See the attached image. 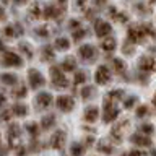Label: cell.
I'll use <instances>...</instances> for the list:
<instances>
[{"instance_id": "obj_1", "label": "cell", "mask_w": 156, "mask_h": 156, "mask_svg": "<svg viewBox=\"0 0 156 156\" xmlns=\"http://www.w3.org/2000/svg\"><path fill=\"white\" fill-rule=\"evenodd\" d=\"M51 80H52V85L55 88H65L68 85L65 75H63V70L58 67H52L51 68Z\"/></svg>"}, {"instance_id": "obj_2", "label": "cell", "mask_w": 156, "mask_h": 156, "mask_svg": "<svg viewBox=\"0 0 156 156\" xmlns=\"http://www.w3.org/2000/svg\"><path fill=\"white\" fill-rule=\"evenodd\" d=\"M0 62H2V65H5V67H21V65H23L21 57H20L18 54L8 52V51H5V52L2 54Z\"/></svg>"}, {"instance_id": "obj_3", "label": "cell", "mask_w": 156, "mask_h": 156, "mask_svg": "<svg viewBox=\"0 0 156 156\" xmlns=\"http://www.w3.org/2000/svg\"><path fill=\"white\" fill-rule=\"evenodd\" d=\"M94 80L98 85H106V83L111 81V72L109 68H107L106 65H99L98 67V70L94 73Z\"/></svg>"}, {"instance_id": "obj_4", "label": "cell", "mask_w": 156, "mask_h": 156, "mask_svg": "<svg viewBox=\"0 0 156 156\" xmlns=\"http://www.w3.org/2000/svg\"><path fill=\"white\" fill-rule=\"evenodd\" d=\"M117 115H119V111H117V107H114V102L106 101L104 112H102V120L104 122H112Z\"/></svg>"}, {"instance_id": "obj_5", "label": "cell", "mask_w": 156, "mask_h": 156, "mask_svg": "<svg viewBox=\"0 0 156 156\" xmlns=\"http://www.w3.org/2000/svg\"><path fill=\"white\" fill-rule=\"evenodd\" d=\"M28 78H29V86L34 88V90H37L39 86L44 85V76L39 73V70H36V68H31V70L28 72Z\"/></svg>"}, {"instance_id": "obj_6", "label": "cell", "mask_w": 156, "mask_h": 156, "mask_svg": "<svg viewBox=\"0 0 156 156\" xmlns=\"http://www.w3.org/2000/svg\"><path fill=\"white\" fill-rule=\"evenodd\" d=\"M75 106V101H73L72 96H60L57 98V107L63 112H70Z\"/></svg>"}, {"instance_id": "obj_7", "label": "cell", "mask_w": 156, "mask_h": 156, "mask_svg": "<svg viewBox=\"0 0 156 156\" xmlns=\"http://www.w3.org/2000/svg\"><path fill=\"white\" fill-rule=\"evenodd\" d=\"M94 29H96L98 37H106L107 34L111 33V24L107 21H104V20H98L96 24H94Z\"/></svg>"}, {"instance_id": "obj_8", "label": "cell", "mask_w": 156, "mask_h": 156, "mask_svg": "<svg viewBox=\"0 0 156 156\" xmlns=\"http://www.w3.org/2000/svg\"><path fill=\"white\" fill-rule=\"evenodd\" d=\"M78 54H80V57L83 58V60H94V57H96L94 47L90 46V44H85V46H81L80 49H78Z\"/></svg>"}, {"instance_id": "obj_9", "label": "cell", "mask_w": 156, "mask_h": 156, "mask_svg": "<svg viewBox=\"0 0 156 156\" xmlns=\"http://www.w3.org/2000/svg\"><path fill=\"white\" fill-rule=\"evenodd\" d=\"M51 145H52V148H55V150L63 148V145H65V132L57 130L51 138Z\"/></svg>"}, {"instance_id": "obj_10", "label": "cell", "mask_w": 156, "mask_h": 156, "mask_svg": "<svg viewBox=\"0 0 156 156\" xmlns=\"http://www.w3.org/2000/svg\"><path fill=\"white\" fill-rule=\"evenodd\" d=\"M140 68L143 72L146 73H151V72H154L156 70V62H154V58L153 57H143L140 60Z\"/></svg>"}, {"instance_id": "obj_11", "label": "cell", "mask_w": 156, "mask_h": 156, "mask_svg": "<svg viewBox=\"0 0 156 156\" xmlns=\"http://www.w3.org/2000/svg\"><path fill=\"white\" fill-rule=\"evenodd\" d=\"M2 33H3V36H7V37H16L20 34H23V29L20 24H8V26L3 28Z\"/></svg>"}, {"instance_id": "obj_12", "label": "cell", "mask_w": 156, "mask_h": 156, "mask_svg": "<svg viewBox=\"0 0 156 156\" xmlns=\"http://www.w3.org/2000/svg\"><path fill=\"white\" fill-rule=\"evenodd\" d=\"M36 102H37V106L39 107H49L52 104V96L49 94V93H39L37 98H36Z\"/></svg>"}, {"instance_id": "obj_13", "label": "cell", "mask_w": 156, "mask_h": 156, "mask_svg": "<svg viewBox=\"0 0 156 156\" xmlns=\"http://www.w3.org/2000/svg\"><path fill=\"white\" fill-rule=\"evenodd\" d=\"M18 136H20V127H18L16 124L10 125V127H8V143L13 145L15 141L18 140Z\"/></svg>"}, {"instance_id": "obj_14", "label": "cell", "mask_w": 156, "mask_h": 156, "mask_svg": "<svg viewBox=\"0 0 156 156\" xmlns=\"http://www.w3.org/2000/svg\"><path fill=\"white\" fill-rule=\"evenodd\" d=\"M145 34L143 31H141V28H130L129 29V39H130V42H138L141 37H143Z\"/></svg>"}, {"instance_id": "obj_15", "label": "cell", "mask_w": 156, "mask_h": 156, "mask_svg": "<svg viewBox=\"0 0 156 156\" xmlns=\"http://www.w3.org/2000/svg\"><path fill=\"white\" fill-rule=\"evenodd\" d=\"M98 115H99V111H98V107H94V106L88 107V109L85 111V120L86 122H96Z\"/></svg>"}, {"instance_id": "obj_16", "label": "cell", "mask_w": 156, "mask_h": 156, "mask_svg": "<svg viewBox=\"0 0 156 156\" xmlns=\"http://www.w3.org/2000/svg\"><path fill=\"white\" fill-rule=\"evenodd\" d=\"M132 141H133L135 145H138V146H150L151 145V140L148 138V136H143V133H135L133 136H132Z\"/></svg>"}, {"instance_id": "obj_17", "label": "cell", "mask_w": 156, "mask_h": 156, "mask_svg": "<svg viewBox=\"0 0 156 156\" xmlns=\"http://www.w3.org/2000/svg\"><path fill=\"white\" fill-rule=\"evenodd\" d=\"M0 81L3 85H16L18 76L13 75V73H0Z\"/></svg>"}, {"instance_id": "obj_18", "label": "cell", "mask_w": 156, "mask_h": 156, "mask_svg": "<svg viewBox=\"0 0 156 156\" xmlns=\"http://www.w3.org/2000/svg\"><path fill=\"white\" fill-rule=\"evenodd\" d=\"M10 112H12L13 115H16V117H23V115L28 114V107L24 106V104H15Z\"/></svg>"}, {"instance_id": "obj_19", "label": "cell", "mask_w": 156, "mask_h": 156, "mask_svg": "<svg viewBox=\"0 0 156 156\" xmlns=\"http://www.w3.org/2000/svg\"><path fill=\"white\" fill-rule=\"evenodd\" d=\"M115 46H117V42H115V39H112V37H107L101 42L102 51H106V52H112L115 49Z\"/></svg>"}, {"instance_id": "obj_20", "label": "cell", "mask_w": 156, "mask_h": 156, "mask_svg": "<svg viewBox=\"0 0 156 156\" xmlns=\"http://www.w3.org/2000/svg\"><path fill=\"white\" fill-rule=\"evenodd\" d=\"M42 15H44V18H57L58 10H57V7H54V5H49V7H46Z\"/></svg>"}, {"instance_id": "obj_21", "label": "cell", "mask_w": 156, "mask_h": 156, "mask_svg": "<svg viewBox=\"0 0 156 156\" xmlns=\"http://www.w3.org/2000/svg\"><path fill=\"white\" fill-rule=\"evenodd\" d=\"M55 47L58 51H67V49L70 47V42H68V39H65V37H57L55 39Z\"/></svg>"}, {"instance_id": "obj_22", "label": "cell", "mask_w": 156, "mask_h": 156, "mask_svg": "<svg viewBox=\"0 0 156 156\" xmlns=\"http://www.w3.org/2000/svg\"><path fill=\"white\" fill-rule=\"evenodd\" d=\"M54 122H55V117L54 115H46V117H42V120H41V127L42 129H51L54 125Z\"/></svg>"}, {"instance_id": "obj_23", "label": "cell", "mask_w": 156, "mask_h": 156, "mask_svg": "<svg viewBox=\"0 0 156 156\" xmlns=\"http://www.w3.org/2000/svg\"><path fill=\"white\" fill-rule=\"evenodd\" d=\"M62 70L73 72L75 70V60H73V58H65V60L62 62Z\"/></svg>"}, {"instance_id": "obj_24", "label": "cell", "mask_w": 156, "mask_h": 156, "mask_svg": "<svg viewBox=\"0 0 156 156\" xmlns=\"http://www.w3.org/2000/svg\"><path fill=\"white\" fill-rule=\"evenodd\" d=\"M72 156H83V153H85V146L80 145V143H75V145H72Z\"/></svg>"}, {"instance_id": "obj_25", "label": "cell", "mask_w": 156, "mask_h": 156, "mask_svg": "<svg viewBox=\"0 0 156 156\" xmlns=\"http://www.w3.org/2000/svg\"><path fill=\"white\" fill-rule=\"evenodd\" d=\"M112 63H114V67H115V72L119 73V75H124V73H125V63L122 62L120 58H114Z\"/></svg>"}, {"instance_id": "obj_26", "label": "cell", "mask_w": 156, "mask_h": 156, "mask_svg": "<svg viewBox=\"0 0 156 156\" xmlns=\"http://www.w3.org/2000/svg\"><path fill=\"white\" fill-rule=\"evenodd\" d=\"M122 94H124V91H122V90H114V91H111L109 94H107V99H106V101L114 102V101H117V99H120Z\"/></svg>"}, {"instance_id": "obj_27", "label": "cell", "mask_w": 156, "mask_h": 156, "mask_svg": "<svg viewBox=\"0 0 156 156\" xmlns=\"http://www.w3.org/2000/svg\"><path fill=\"white\" fill-rule=\"evenodd\" d=\"M20 49H21V52L26 54V57H28V58H31V57H33V49H31V46H29V44L21 42V44H20Z\"/></svg>"}, {"instance_id": "obj_28", "label": "cell", "mask_w": 156, "mask_h": 156, "mask_svg": "<svg viewBox=\"0 0 156 156\" xmlns=\"http://www.w3.org/2000/svg\"><path fill=\"white\" fill-rule=\"evenodd\" d=\"M42 54H44V60H49V58L54 57V52H52V47L51 46H46L42 49Z\"/></svg>"}, {"instance_id": "obj_29", "label": "cell", "mask_w": 156, "mask_h": 156, "mask_svg": "<svg viewBox=\"0 0 156 156\" xmlns=\"http://www.w3.org/2000/svg\"><path fill=\"white\" fill-rule=\"evenodd\" d=\"M93 91H94V90H93L91 86H85V88L81 90V96L85 98V99H88V98H90V96L93 94Z\"/></svg>"}, {"instance_id": "obj_30", "label": "cell", "mask_w": 156, "mask_h": 156, "mask_svg": "<svg viewBox=\"0 0 156 156\" xmlns=\"http://www.w3.org/2000/svg\"><path fill=\"white\" fill-rule=\"evenodd\" d=\"M13 94L16 98H24L26 96V86H20L16 91H13Z\"/></svg>"}, {"instance_id": "obj_31", "label": "cell", "mask_w": 156, "mask_h": 156, "mask_svg": "<svg viewBox=\"0 0 156 156\" xmlns=\"http://www.w3.org/2000/svg\"><path fill=\"white\" fill-rule=\"evenodd\" d=\"M31 15H33V18L41 16V8H39V5H33L31 7Z\"/></svg>"}, {"instance_id": "obj_32", "label": "cell", "mask_w": 156, "mask_h": 156, "mask_svg": "<svg viewBox=\"0 0 156 156\" xmlns=\"http://www.w3.org/2000/svg\"><path fill=\"white\" fill-rule=\"evenodd\" d=\"M85 29H78V31H75L73 33V39H75V41H80V39H83L85 37Z\"/></svg>"}, {"instance_id": "obj_33", "label": "cell", "mask_w": 156, "mask_h": 156, "mask_svg": "<svg viewBox=\"0 0 156 156\" xmlns=\"http://www.w3.org/2000/svg\"><path fill=\"white\" fill-rule=\"evenodd\" d=\"M141 132H143L145 135H150V133H153V125H150V124H145V125H141Z\"/></svg>"}, {"instance_id": "obj_34", "label": "cell", "mask_w": 156, "mask_h": 156, "mask_svg": "<svg viewBox=\"0 0 156 156\" xmlns=\"http://www.w3.org/2000/svg\"><path fill=\"white\" fill-rule=\"evenodd\" d=\"M26 129H28V132H29V133H31L33 136L37 135V125H36V124H29Z\"/></svg>"}, {"instance_id": "obj_35", "label": "cell", "mask_w": 156, "mask_h": 156, "mask_svg": "<svg viewBox=\"0 0 156 156\" xmlns=\"http://www.w3.org/2000/svg\"><path fill=\"white\" fill-rule=\"evenodd\" d=\"M146 114H148V107H146V106H141V107L136 109V115H138V117H143Z\"/></svg>"}, {"instance_id": "obj_36", "label": "cell", "mask_w": 156, "mask_h": 156, "mask_svg": "<svg viewBox=\"0 0 156 156\" xmlns=\"http://www.w3.org/2000/svg\"><path fill=\"white\" fill-rule=\"evenodd\" d=\"M135 102H136V98H133V96H132V98H129V99H125V104H124V106L127 107V109H130V107L133 106Z\"/></svg>"}, {"instance_id": "obj_37", "label": "cell", "mask_w": 156, "mask_h": 156, "mask_svg": "<svg viewBox=\"0 0 156 156\" xmlns=\"http://www.w3.org/2000/svg\"><path fill=\"white\" fill-rule=\"evenodd\" d=\"M83 81H85V73H83V72H78L76 75H75V83L78 85V83H83Z\"/></svg>"}, {"instance_id": "obj_38", "label": "cell", "mask_w": 156, "mask_h": 156, "mask_svg": "<svg viewBox=\"0 0 156 156\" xmlns=\"http://www.w3.org/2000/svg\"><path fill=\"white\" fill-rule=\"evenodd\" d=\"M98 150H99V151H104V153H111V151H112V148H111L109 145H102V143L98 146Z\"/></svg>"}, {"instance_id": "obj_39", "label": "cell", "mask_w": 156, "mask_h": 156, "mask_svg": "<svg viewBox=\"0 0 156 156\" xmlns=\"http://www.w3.org/2000/svg\"><path fill=\"white\" fill-rule=\"evenodd\" d=\"M36 34H37V36L46 37V36H47V31H46V28L42 26V28H37V29H36Z\"/></svg>"}, {"instance_id": "obj_40", "label": "cell", "mask_w": 156, "mask_h": 156, "mask_svg": "<svg viewBox=\"0 0 156 156\" xmlns=\"http://www.w3.org/2000/svg\"><path fill=\"white\" fill-rule=\"evenodd\" d=\"M7 18V12H5V7H0V21H5Z\"/></svg>"}, {"instance_id": "obj_41", "label": "cell", "mask_w": 156, "mask_h": 156, "mask_svg": "<svg viewBox=\"0 0 156 156\" xmlns=\"http://www.w3.org/2000/svg\"><path fill=\"white\" fill-rule=\"evenodd\" d=\"M129 156H143V154H141V151L133 150V151H130V153H129Z\"/></svg>"}, {"instance_id": "obj_42", "label": "cell", "mask_w": 156, "mask_h": 156, "mask_svg": "<svg viewBox=\"0 0 156 156\" xmlns=\"http://www.w3.org/2000/svg\"><path fill=\"white\" fill-rule=\"evenodd\" d=\"M26 2H28V0H15V3H18V5H24Z\"/></svg>"}, {"instance_id": "obj_43", "label": "cell", "mask_w": 156, "mask_h": 156, "mask_svg": "<svg viewBox=\"0 0 156 156\" xmlns=\"http://www.w3.org/2000/svg\"><path fill=\"white\" fill-rule=\"evenodd\" d=\"M106 2H107V0H94L96 5H102V3H106Z\"/></svg>"}, {"instance_id": "obj_44", "label": "cell", "mask_w": 156, "mask_h": 156, "mask_svg": "<svg viewBox=\"0 0 156 156\" xmlns=\"http://www.w3.org/2000/svg\"><path fill=\"white\" fill-rule=\"evenodd\" d=\"M24 154V148H20V151H18V156H23Z\"/></svg>"}, {"instance_id": "obj_45", "label": "cell", "mask_w": 156, "mask_h": 156, "mask_svg": "<svg viewBox=\"0 0 156 156\" xmlns=\"http://www.w3.org/2000/svg\"><path fill=\"white\" fill-rule=\"evenodd\" d=\"M76 3L80 5V7H83V5H85V0H76Z\"/></svg>"}, {"instance_id": "obj_46", "label": "cell", "mask_w": 156, "mask_h": 156, "mask_svg": "<svg viewBox=\"0 0 156 156\" xmlns=\"http://www.w3.org/2000/svg\"><path fill=\"white\" fill-rule=\"evenodd\" d=\"M3 102H5V96H2V94H0V106H2Z\"/></svg>"}, {"instance_id": "obj_47", "label": "cell", "mask_w": 156, "mask_h": 156, "mask_svg": "<svg viewBox=\"0 0 156 156\" xmlns=\"http://www.w3.org/2000/svg\"><path fill=\"white\" fill-rule=\"evenodd\" d=\"M3 49H5V46H3V42L0 41V51H3Z\"/></svg>"}, {"instance_id": "obj_48", "label": "cell", "mask_w": 156, "mask_h": 156, "mask_svg": "<svg viewBox=\"0 0 156 156\" xmlns=\"http://www.w3.org/2000/svg\"><path fill=\"white\" fill-rule=\"evenodd\" d=\"M153 102H154V104H156V94H154V98H153Z\"/></svg>"}, {"instance_id": "obj_49", "label": "cell", "mask_w": 156, "mask_h": 156, "mask_svg": "<svg viewBox=\"0 0 156 156\" xmlns=\"http://www.w3.org/2000/svg\"><path fill=\"white\" fill-rule=\"evenodd\" d=\"M153 156H156V151H153Z\"/></svg>"}]
</instances>
